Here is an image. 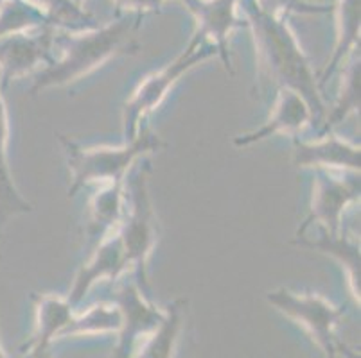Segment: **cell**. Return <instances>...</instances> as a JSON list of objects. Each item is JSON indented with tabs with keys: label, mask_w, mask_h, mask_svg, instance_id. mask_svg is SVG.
Segmentation results:
<instances>
[{
	"label": "cell",
	"mask_w": 361,
	"mask_h": 358,
	"mask_svg": "<svg viewBox=\"0 0 361 358\" xmlns=\"http://www.w3.org/2000/svg\"><path fill=\"white\" fill-rule=\"evenodd\" d=\"M360 111V49L349 56L341 72L340 91L333 110L324 117L322 133H331L349 115Z\"/></svg>",
	"instance_id": "obj_20"
},
{
	"label": "cell",
	"mask_w": 361,
	"mask_h": 358,
	"mask_svg": "<svg viewBox=\"0 0 361 358\" xmlns=\"http://www.w3.org/2000/svg\"><path fill=\"white\" fill-rule=\"evenodd\" d=\"M32 303H35V330L31 340L25 344L29 354L51 350V344L60 339L75 314L74 305L67 300V295L42 292L32 295Z\"/></svg>",
	"instance_id": "obj_15"
},
{
	"label": "cell",
	"mask_w": 361,
	"mask_h": 358,
	"mask_svg": "<svg viewBox=\"0 0 361 358\" xmlns=\"http://www.w3.org/2000/svg\"><path fill=\"white\" fill-rule=\"evenodd\" d=\"M54 27H40L0 38V88L35 75L54 58Z\"/></svg>",
	"instance_id": "obj_8"
},
{
	"label": "cell",
	"mask_w": 361,
	"mask_h": 358,
	"mask_svg": "<svg viewBox=\"0 0 361 358\" xmlns=\"http://www.w3.org/2000/svg\"><path fill=\"white\" fill-rule=\"evenodd\" d=\"M310 124H313V111H311V106L307 104L306 98L293 90L279 88L268 118L261 126L255 127L254 131L238 134L234 138V146L243 149V147H250L259 142H264V140L277 136V134L297 136Z\"/></svg>",
	"instance_id": "obj_11"
},
{
	"label": "cell",
	"mask_w": 361,
	"mask_h": 358,
	"mask_svg": "<svg viewBox=\"0 0 361 358\" xmlns=\"http://www.w3.org/2000/svg\"><path fill=\"white\" fill-rule=\"evenodd\" d=\"M117 8V13H130V15H142L147 13H162V6L166 0H111Z\"/></svg>",
	"instance_id": "obj_25"
},
{
	"label": "cell",
	"mask_w": 361,
	"mask_h": 358,
	"mask_svg": "<svg viewBox=\"0 0 361 358\" xmlns=\"http://www.w3.org/2000/svg\"><path fill=\"white\" fill-rule=\"evenodd\" d=\"M195 18V34L198 41L216 47L223 67L234 75L228 38L238 29H246V20L239 9V0H178Z\"/></svg>",
	"instance_id": "obj_9"
},
{
	"label": "cell",
	"mask_w": 361,
	"mask_h": 358,
	"mask_svg": "<svg viewBox=\"0 0 361 358\" xmlns=\"http://www.w3.org/2000/svg\"><path fill=\"white\" fill-rule=\"evenodd\" d=\"M333 11L336 15V39L333 54L318 77L320 90L345 65L349 56L360 49V0H334Z\"/></svg>",
	"instance_id": "obj_16"
},
{
	"label": "cell",
	"mask_w": 361,
	"mask_h": 358,
	"mask_svg": "<svg viewBox=\"0 0 361 358\" xmlns=\"http://www.w3.org/2000/svg\"><path fill=\"white\" fill-rule=\"evenodd\" d=\"M266 300L275 310L306 331L326 358L341 357L345 347L336 339V326L343 315L340 307L317 292H297L286 287L270 290Z\"/></svg>",
	"instance_id": "obj_6"
},
{
	"label": "cell",
	"mask_w": 361,
	"mask_h": 358,
	"mask_svg": "<svg viewBox=\"0 0 361 358\" xmlns=\"http://www.w3.org/2000/svg\"><path fill=\"white\" fill-rule=\"evenodd\" d=\"M71 172L68 197L90 185L104 186L124 181L139 160L162 149V138L147 126L140 127L135 138L121 146H81L67 134H58Z\"/></svg>",
	"instance_id": "obj_3"
},
{
	"label": "cell",
	"mask_w": 361,
	"mask_h": 358,
	"mask_svg": "<svg viewBox=\"0 0 361 358\" xmlns=\"http://www.w3.org/2000/svg\"><path fill=\"white\" fill-rule=\"evenodd\" d=\"M51 27L49 20L27 0H0V38L32 29Z\"/></svg>",
	"instance_id": "obj_23"
},
{
	"label": "cell",
	"mask_w": 361,
	"mask_h": 358,
	"mask_svg": "<svg viewBox=\"0 0 361 358\" xmlns=\"http://www.w3.org/2000/svg\"><path fill=\"white\" fill-rule=\"evenodd\" d=\"M142 18V15L117 13L114 20L88 31L65 32L56 29L54 58L32 75L31 94L74 84L117 56L135 54L139 51L135 34Z\"/></svg>",
	"instance_id": "obj_2"
},
{
	"label": "cell",
	"mask_w": 361,
	"mask_h": 358,
	"mask_svg": "<svg viewBox=\"0 0 361 358\" xmlns=\"http://www.w3.org/2000/svg\"><path fill=\"white\" fill-rule=\"evenodd\" d=\"M306 2H311V4H329V6L334 4V0H306Z\"/></svg>",
	"instance_id": "obj_27"
},
{
	"label": "cell",
	"mask_w": 361,
	"mask_h": 358,
	"mask_svg": "<svg viewBox=\"0 0 361 358\" xmlns=\"http://www.w3.org/2000/svg\"><path fill=\"white\" fill-rule=\"evenodd\" d=\"M318 229L317 236H298L295 238V244L298 248H306L311 251H317L320 255L331 256L334 262L341 267V271L345 272L347 287H349L350 295L354 298L357 305H360V294H361V258H360V245L354 241L353 236L347 235L343 229L338 233H329L326 229Z\"/></svg>",
	"instance_id": "obj_14"
},
{
	"label": "cell",
	"mask_w": 361,
	"mask_h": 358,
	"mask_svg": "<svg viewBox=\"0 0 361 358\" xmlns=\"http://www.w3.org/2000/svg\"><path fill=\"white\" fill-rule=\"evenodd\" d=\"M183 300L167 305L164 319L155 330L144 337L133 358H173L183 326Z\"/></svg>",
	"instance_id": "obj_19"
},
{
	"label": "cell",
	"mask_w": 361,
	"mask_h": 358,
	"mask_svg": "<svg viewBox=\"0 0 361 358\" xmlns=\"http://www.w3.org/2000/svg\"><path fill=\"white\" fill-rule=\"evenodd\" d=\"M128 269L130 265H128L123 242L117 229H114L103 241L97 242L88 260L78 269L67 300L74 307L80 305L99 281H117Z\"/></svg>",
	"instance_id": "obj_12"
},
{
	"label": "cell",
	"mask_w": 361,
	"mask_h": 358,
	"mask_svg": "<svg viewBox=\"0 0 361 358\" xmlns=\"http://www.w3.org/2000/svg\"><path fill=\"white\" fill-rule=\"evenodd\" d=\"M2 91L4 90L0 88V241H2L6 226L13 217L32 212V205L18 190L15 179H13L11 167H9V118Z\"/></svg>",
	"instance_id": "obj_18"
},
{
	"label": "cell",
	"mask_w": 361,
	"mask_h": 358,
	"mask_svg": "<svg viewBox=\"0 0 361 358\" xmlns=\"http://www.w3.org/2000/svg\"><path fill=\"white\" fill-rule=\"evenodd\" d=\"M360 199V174L314 170L313 193L306 219L297 228L295 238L317 226L329 233L343 229V213Z\"/></svg>",
	"instance_id": "obj_7"
},
{
	"label": "cell",
	"mask_w": 361,
	"mask_h": 358,
	"mask_svg": "<svg viewBox=\"0 0 361 358\" xmlns=\"http://www.w3.org/2000/svg\"><path fill=\"white\" fill-rule=\"evenodd\" d=\"M123 326V315L116 303H97L74 314L60 339L88 337V335H117Z\"/></svg>",
	"instance_id": "obj_21"
},
{
	"label": "cell",
	"mask_w": 361,
	"mask_h": 358,
	"mask_svg": "<svg viewBox=\"0 0 361 358\" xmlns=\"http://www.w3.org/2000/svg\"><path fill=\"white\" fill-rule=\"evenodd\" d=\"M35 8L40 9L49 20V25L58 31L81 32L97 27V20L85 11V8L75 6L72 0H27Z\"/></svg>",
	"instance_id": "obj_22"
},
{
	"label": "cell",
	"mask_w": 361,
	"mask_h": 358,
	"mask_svg": "<svg viewBox=\"0 0 361 358\" xmlns=\"http://www.w3.org/2000/svg\"><path fill=\"white\" fill-rule=\"evenodd\" d=\"M239 9L246 27L252 31L262 77L270 79L279 88L302 95L313 111V124L324 122L326 104L322 101L318 77L291 29L290 16L271 15L257 4V0H239Z\"/></svg>",
	"instance_id": "obj_1"
},
{
	"label": "cell",
	"mask_w": 361,
	"mask_h": 358,
	"mask_svg": "<svg viewBox=\"0 0 361 358\" xmlns=\"http://www.w3.org/2000/svg\"><path fill=\"white\" fill-rule=\"evenodd\" d=\"M72 2H74L75 6H80V8H83L85 2H87V0H72Z\"/></svg>",
	"instance_id": "obj_29"
},
{
	"label": "cell",
	"mask_w": 361,
	"mask_h": 358,
	"mask_svg": "<svg viewBox=\"0 0 361 358\" xmlns=\"http://www.w3.org/2000/svg\"><path fill=\"white\" fill-rule=\"evenodd\" d=\"M293 163L298 169L360 174V146L333 131L314 140L295 138Z\"/></svg>",
	"instance_id": "obj_13"
},
{
	"label": "cell",
	"mask_w": 361,
	"mask_h": 358,
	"mask_svg": "<svg viewBox=\"0 0 361 358\" xmlns=\"http://www.w3.org/2000/svg\"><path fill=\"white\" fill-rule=\"evenodd\" d=\"M117 233L123 242L135 283L147 294V262L159 242L160 228L149 192V163L144 162L130 170L126 177V208Z\"/></svg>",
	"instance_id": "obj_4"
},
{
	"label": "cell",
	"mask_w": 361,
	"mask_h": 358,
	"mask_svg": "<svg viewBox=\"0 0 361 358\" xmlns=\"http://www.w3.org/2000/svg\"><path fill=\"white\" fill-rule=\"evenodd\" d=\"M0 358H8V354H6L4 347H2V340H0Z\"/></svg>",
	"instance_id": "obj_28"
},
{
	"label": "cell",
	"mask_w": 361,
	"mask_h": 358,
	"mask_svg": "<svg viewBox=\"0 0 361 358\" xmlns=\"http://www.w3.org/2000/svg\"><path fill=\"white\" fill-rule=\"evenodd\" d=\"M114 303L123 315V326L117 333V346L111 358H133L139 344L155 330L166 315V308L153 305L135 281H124L116 292Z\"/></svg>",
	"instance_id": "obj_10"
},
{
	"label": "cell",
	"mask_w": 361,
	"mask_h": 358,
	"mask_svg": "<svg viewBox=\"0 0 361 358\" xmlns=\"http://www.w3.org/2000/svg\"><path fill=\"white\" fill-rule=\"evenodd\" d=\"M29 358H52L51 357V350L40 351V353H32V354H29Z\"/></svg>",
	"instance_id": "obj_26"
},
{
	"label": "cell",
	"mask_w": 361,
	"mask_h": 358,
	"mask_svg": "<svg viewBox=\"0 0 361 358\" xmlns=\"http://www.w3.org/2000/svg\"><path fill=\"white\" fill-rule=\"evenodd\" d=\"M126 208V179L104 185L94 192L88 201V222L85 233L88 242L97 244L108 233L119 228Z\"/></svg>",
	"instance_id": "obj_17"
},
{
	"label": "cell",
	"mask_w": 361,
	"mask_h": 358,
	"mask_svg": "<svg viewBox=\"0 0 361 358\" xmlns=\"http://www.w3.org/2000/svg\"><path fill=\"white\" fill-rule=\"evenodd\" d=\"M218 56L216 47L207 41H198L191 38L189 45L176 56L171 63L160 70L151 72L137 84L123 106V136L124 142L135 138L147 115L153 113L160 104L166 101L169 91L183 75L195 70L198 65L205 63L207 59Z\"/></svg>",
	"instance_id": "obj_5"
},
{
	"label": "cell",
	"mask_w": 361,
	"mask_h": 358,
	"mask_svg": "<svg viewBox=\"0 0 361 358\" xmlns=\"http://www.w3.org/2000/svg\"><path fill=\"white\" fill-rule=\"evenodd\" d=\"M264 11L277 16L290 15H324V13L333 11V6L329 4H311L306 0H257Z\"/></svg>",
	"instance_id": "obj_24"
}]
</instances>
